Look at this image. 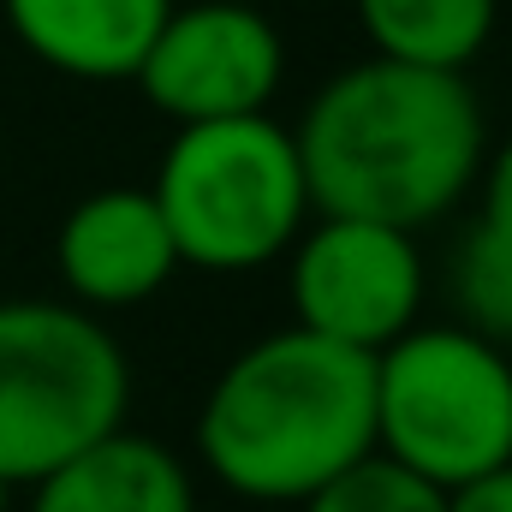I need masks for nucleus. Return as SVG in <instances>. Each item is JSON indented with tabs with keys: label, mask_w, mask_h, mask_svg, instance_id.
Instances as JSON below:
<instances>
[{
	"label": "nucleus",
	"mask_w": 512,
	"mask_h": 512,
	"mask_svg": "<svg viewBox=\"0 0 512 512\" xmlns=\"http://www.w3.org/2000/svg\"><path fill=\"white\" fill-rule=\"evenodd\" d=\"M310 215L417 233L477 191L489 131L465 72L358 60L334 72L292 131Z\"/></svg>",
	"instance_id": "f257e3e1"
},
{
	"label": "nucleus",
	"mask_w": 512,
	"mask_h": 512,
	"mask_svg": "<svg viewBox=\"0 0 512 512\" xmlns=\"http://www.w3.org/2000/svg\"><path fill=\"white\" fill-rule=\"evenodd\" d=\"M179 268L245 274L292 251L310 221L298 143L274 114L179 126L149 185Z\"/></svg>",
	"instance_id": "20e7f679"
},
{
	"label": "nucleus",
	"mask_w": 512,
	"mask_h": 512,
	"mask_svg": "<svg viewBox=\"0 0 512 512\" xmlns=\"http://www.w3.org/2000/svg\"><path fill=\"white\" fill-rule=\"evenodd\" d=\"M376 453V358L304 328L251 340L203 393L197 459L256 507H304Z\"/></svg>",
	"instance_id": "f03ea898"
},
{
	"label": "nucleus",
	"mask_w": 512,
	"mask_h": 512,
	"mask_svg": "<svg viewBox=\"0 0 512 512\" xmlns=\"http://www.w3.org/2000/svg\"><path fill=\"white\" fill-rule=\"evenodd\" d=\"M376 453L441 495L512 465V358L507 346L417 322L376 352Z\"/></svg>",
	"instance_id": "39448f33"
},
{
	"label": "nucleus",
	"mask_w": 512,
	"mask_h": 512,
	"mask_svg": "<svg viewBox=\"0 0 512 512\" xmlns=\"http://www.w3.org/2000/svg\"><path fill=\"white\" fill-rule=\"evenodd\" d=\"M477 191H483V221L501 227V233H512V137L495 149V155H483Z\"/></svg>",
	"instance_id": "4468645a"
},
{
	"label": "nucleus",
	"mask_w": 512,
	"mask_h": 512,
	"mask_svg": "<svg viewBox=\"0 0 512 512\" xmlns=\"http://www.w3.org/2000/svg\"><path fill=\"white\" fill-rule=\"evenodd\" d=\"M286 78V42L268 12L245 0L173 6L137 66V90L173 126H215L268 114Z\"/></svg>",
	"instance_id": "0eeeda50"
},
{
	"label": "nucleus",
	"mask_w": 512,
	"mask_h": 512,
	"mask_svg": "<svg viewBox=\"0 0 512 512\" xmlns=\"http://www.w3.org/2000/svg\"><path fill=\"white\" fill-rule=\"evenodd\" d=\"M423 280L429 274L411 233L316 215L292 239V268H286V292L298 316L292 328L376 358L405 328H417Z\"/></svg>",
	"instance_id": "423d86ee"
},
{
	"label": "nucleus",
	"mask_w": 512,
	"mask_h": 512,
	"mask_svg": "<svg viewBox=\"0 0 512 512\" xmlns=\"http://www.w3.org/2000/svg\"><path fill=\"white\" fill-rule=\"evenodd\" d=\"M173 6L179 0H0L18 48L78 84L137 78Z\"/></svg>",
	"instance_id": "1a4fd4ad"
},
{
	"label": "nucleus",
	"mask_w": 512,
	"mask_h": 512,
	"mask_svg": "<svg viewBox=\"0 0 512 512\" xmlns=\"http://www.w3.org/2000/svg\"><path fill=\"white\" fill-rule=\"evenodd\" d=\"M298 512H447V495L429 489L423 477L399 471L393 459L370 453L364 465H352L346 477H334L328 489H316Z\"/></svg>",
	"instance_id": "ddd939ff"
},
{
	"label": "nucleus",
	"mask_w": 512,
	"mask_h": 512,
	"mask_svg": "<svg viewBox=\"0 0 512 512\" xmlns=\"http://www.w3.org/2000/svg\"><path fill=\"white\" fill-rule=\"evenodd\" d=\"M447 512H512V465L495 477H477L459 495H447Z\"/></svg>",
	"instance_id": "2eb2a0df"
},
{
	"label": "nucleus",
	"mask_w": 512,
	"mask_h": 512,
	"mask_svg": "<svg viewBox=\"0 0 512 512\" xmlns=\"http://www.w3.org/2000/svg\"><path fill=\"white\" fill-rule=\"evenodd\" d=\"M30 512H197L185 459L137 429H114L30 489Z\"/></svg>",
	"instance_id": "9d476101"
},
{
	"label": "nucleus",
	"mask_w": 512,
	"mask_h": 512,
	"mask_svg": "<svg viewBox=\"0 0 512 512\" xmlns=\"http://www.w3.org/2000/svg\"><path fill=\"white\" fill-rule=\"evenodd\" d=\"M131 364L114 328L60 298H0V477L24 495L126 429Z\"/></svg>",
	"instance_id": "7ed1b4c3"
},
{
	"label": "nucleus",
	"mask_w": 512,
	"mask_h": 512,
	"mask_svg": "<svg viewBox=\"0 0 512 512\" xmlns=\"http://www.w3.org/2000/svg\"><path fill=\"white\" fill-rule=\"evenodd\" d=\"M453 304H459V328L512 346V233L477 221L459 251H453Z\"/></svg>",
	"instance_id": "f8f14e48"
},
{
	"label": "nucleus",
	"mask_w": 512,
	"mask_h": 512,
	"mask_svg": "<svg viewBox=\"0 0 512 512\" xmlns=\"http://www.w3.org/2000/svg\"><path fill=\"white\" fill-rule=\"evenodd\" d=\"M54 268L72 304L96 316L149 304L179 274V251L149 185H102L66 209L54 233Z\"/></svg>",
	"instance_id": "6e6552de"
},
{
	"label": "nucleus",
	"mask_w": 512,
	"mask_h": 512,
	"mask_svg": "<svg viewBox=\"0 0 512 512\" xmlns=\"http://www.w3.org/2000/svg\"><path fill=\"white\" fill-rule=\"evenodd\" d=\"M12 501H18V489H12V483L0 477V512H12Z\"/></svg>",
	"instance_id": "dca6fc26"
},
{
	"label": "nucleus",
	"mask_w": 512,
	"mask_h": 512,
	"mask_svg": "<svg viewBox=\"0 0 512 512\" xmlns=\"http://www.w3.org/2000/svg\"><path fill=\"white\" fill-rule=\"evenodd\" d=\"M495 18L501 0H358V24L376 60L423 72H465L495 36Z\"/></svg>",
	"instance_id": "9b49d317"
}]
</instances>
